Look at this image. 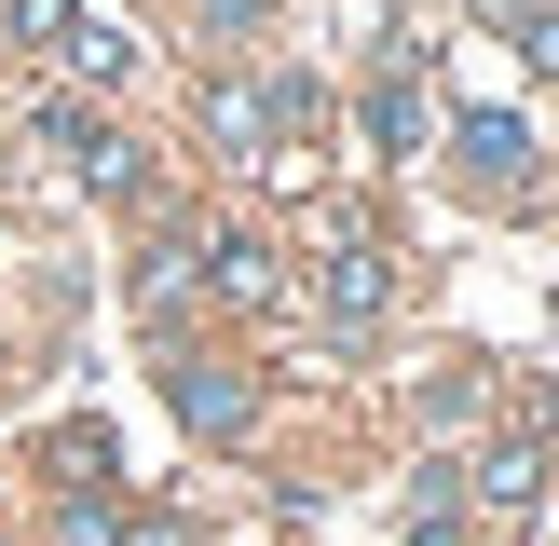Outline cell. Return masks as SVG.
I'll return each instance as SVG.
<instances>
[{
    "instance_id": "6da1fadb",
    "label": "cell",
    "mask_w": 559,
    "mask_h": 546,
    "mask_svg": "<svg viewBox=\"0 0 559 546\" xmlns=\"http://www.w3.org/2000/svg\"><path fill=\"white\" fill-rule=\"evenodd\" d=\"M451 151H464V178H478V191H519V178H533V123H519V109H464Z\"/></svg>"
},
{
    "instance_id": "7a4b0ae2",
    "label": "cell",
    "mask_w": 559,
    "mask_h": 546,
    "mask_svg": "<svg viewBox=\"0 0 559 546\" xmlns=\"http://www.w3.org/2000/svg\"><path fill=\"white\" fill-rule=\"evenodd\" d=\"M205 287H218V300H246V314H260V300H287V260H273L260 233H218V246H205Z\"/></svg>"
},
{
    "instance_id": "3957f363",
    "label": "cell",
    "mask_w": 559,
    "mask_h": 546,
    "mask_svg": "<svg viewBox=\"0 0 559 546\" xmlns=\"http://www.w3.org/2000/svg\"><path fill=\"white\" fill-rule=\"evenodd\" d=\"M178 424H191V437H246V424H260V396H246L233 369H205V355H191V369H178Z\"/></svg>"
},
{
    "instance_id": "52a82bcc",
    "label": "cell",
    "mask_w": 559,
    "mask_h": 546,
    "mask_svg": "<svg viewBox=\"0 0 559 546\" xmlns=\"http://www.w3.org/2000/svg\"><path fill=\"white\" fill-rule=\"evenodd\" d=\"M478 491H491V506H533V491H546V451H533V437H506V451L478 464Z\"/></svg>"
},
{
    "instance_id": "9c48e42d",
    "label": "cell",
    "mask_w": 559,
    "mask_h": 546,
    "mask_svg": "<svg viewBox=\"0 0 559 546\" xmlns=\"http://www.w3.org/2000/svg\"><path fill=\"white\" fill-rule=\"evenodd\" d=\"M123 546H191V533H164V519H151V533H123Z\"/></svg>"
},
{
    "instance_id": "5b68a950",
    "label": "cell",
    "mask_w": 559,
    "mask_h": 546,
    "mask_svg": "<svg viewBox=\"0 0 559 546\" xmlns=\"http://www.w3.org/2000/svg\"><path fill=\"white\" fill-rule=\"evenodd\" d=\"M369 136H382V151H409V136H424V82L382 69V82H369Z\"/></svg>"
},
{
    "instance_id": "ba28073f",
    "label": "cell",
    "mask_w": 559,
    "mask_h": 546,
    "mask_svg": "<svg viewBox=\"0 0 559 546\" xmlns=\"http://www.w3.org/2000/svg\"><path fill=\"white\" fill-rule=\"evenodd\" d=\"M260 14H273V0H205V27H218V41H246Z\"/></svg>"
},
{
    "instance_id": "8992f818",
    "label": "cell",
    "mask_w": 559,
    "mask_h": 546,
    "mask_svg": "<svg viewBox=\"0 0 559 546\" xmlns=\"http://www.w3.org/2000/svg\"><path fill=\"white\" fill-rule=\"evenodd\" d=\"M55 55H69V69H82V82H109V69H123V55H136V41H123V27H96V14H69V27H55Z\"/></svg>"
},
{
    "instance_id": "277c9868",
    "label": "cell",
    "mask_w": 559,
    "mask_h": 546,
    "mask_svg": "<svg viewBox=\"0 0 559 546\" xmlns=\"http://www.w3.org/2000/svg\"><path fill=\"white\" fill-rule=\"evenodd\" d=\"M314 287H328V328H369L382 314V246H328Z\"/></svg>"
}]
</instances>
